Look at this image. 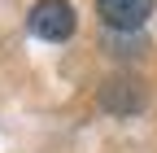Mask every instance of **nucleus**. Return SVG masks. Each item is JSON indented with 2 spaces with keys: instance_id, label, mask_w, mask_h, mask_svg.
Returning a JSON list of instances; mask_svg holds the SVG:
<instances>
[{
  "instance_id": "f03ea898",
  "label": "nucleus",
  "mask_w": 157,
  "mask_h": 153,
  "mask_svg": "<svg viewBox=\"0 0 157 153\" xmlns=\"http://www.w3.org/2000/svg\"><path fill=\"white\" fill-rule=\"evenodd\" d=\"M153 5L157 0H96V13L113 31H140L153 18Z\"/></svg>"
},
{
  "instance_id": "f257e3e1",
  "label": "nucleus",
  "mask_w": 157,
  "mask_h": 153,
  "mask_svg": "<svg viewBox=\"0 0 157 153\" xmlns=\"http://www.w3.org/2000/svg\"><path fill=\"white\" fill-rule=\"evenodd\" d=\"M26 26H31V35L57 44V40H70V35H74L78 18H74L70 0H39V5L31 9V18H26Z\"/></svg>"
},
{
  "instance_id": "7ed1b4c3",
  "label": "nucleus",
  "mask_w": 157,
  "mask_h": 153,
  "mask_svg": "<svg viewBox=\"0 0 157 153\" xmlns=\"http://www.w3.org/2000/svg\"><path fill=\"white\" fill-rule=\"evenodd\" d=\"M101 105L113 109V114H135V109L144 105V92H140L135 79H109L101 88Z\"/></svg>"
}]
</instances>
